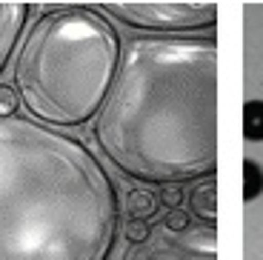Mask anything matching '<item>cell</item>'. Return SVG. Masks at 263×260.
Instances as JSON below:
<instances>
[{
	"mask_svg": "<svg viewBox=\"0 0 263 260\" xmlns=\"http://www.w3.org/2000/svg\"><path fill=\"white\" fill-rule=\"evenodd\" d=\"M118 192L80 140L0 117V260H109Z\"/></svg>",
	"mask_w": 263,
	"mask_h": 260,
	"instance_id": "cell-2",
	"label": "cell"
},
{
	"mask_svg": "<svg viewBox=\"0 0 263 260\" xmlns=\"http://www.w3.org/2000/svg\"><path fill=\"white\" fill-rule=\"evenodd\" d=\"M20 106V95L12 89V86L0 83V117H14Z\"/></svg>",
	"mask_w": 263,
	"mask_h": 260,
	"instance_id": "cell-11",
	"label": "cell"
},
{
	"mask_svg": "<svg viewBox=\"0 0 263 260\" xmlns=\"http://www.w3.org/2000/svg\"><path fill=\"white\" fill-rule=\"evenodd\" d=\"M263 195V166L252 157L243 160V200L252 203Z\"/></svg>",
	"mask_w": 263,
	"mask_h": 260,
	"instance_id": "cell-10",
	"label": "cell"
},
{
	"mask_svg": "<svg viewBox=\"0 0 263 260\" xmlns=\"http://www.w3.org/2000/svg\"><path fill=\"white\" fill-rule=\"evenodd\" d=\"M149 232H152V226H146V220H138V217H132V220L123 226V234H126V240H129V243L146 240Z\"/></svg>",
	"mask_w": 263,
	"mask_h": 260,
	"instance_id": "cell-12",
	"label": "cell"
},
{
	"mask_svg": "<svg viewBox=\"0 0 263 260\" xmlns=\"http://www.w3.org/2000/svg\"><path fill=\"white\" fill-rule=\"evenodd\" d=\"M123 206H126V215L138 217V220H149L158 212V197L152 195L149 189H129Z\"/></svg>",
	"mask_w": 263,
	"mask_h": 260,
	"instance_id": "cell-8",
	"label": "cell"
},
{
	"mask_svg": "<svg viewBox=\"0 0 263 260\" xmlns=\"http://www.w3.org/2000/svg\"><path fill=\"white\" fill-rule=\"evenodd\" d=\"M120 260H217V229L192 223L186 232H172L166 223H158L146 240L132 243Z\"/></svg>",
	"mask_w": 263,
	"mask_h": 260,
	"instance_id": "cell-5",
	"label": "cell"
},
{
	"mask_svg": "<svg viewBox=\"0 0 263 260\" xmlns=\"http://www.w3.org/2000/svg\"><path fill=\"white\" fill-rule=\"evenodd\" d=\"M100 9L146 32H192L217 23L215 3H103Z\"/></svg>",
	"mask_w": 263,
	"mask_h": 260,
	"instance_id": "cell-4",
	"label": "cell"
},
{
	"mask_svg": "<svg viewBox=\"0 0 263 260\" xmlns=\"http://www.w3.org/2000/svg\"><path fill=\"white\" fill-rule=\"evenodd\" d=\"M95 143L126 177L158 186L217 169V43L135 38L95 120Z\"/></svg>",
	"mask_w": 263,
	"mask_h": 260,
	"instance_id": "cell-1",
	"label": "cell"
},
{
	"mask_svg": "<svg viewBox=\"0 0 263 260\" xmlns=\"http://www.w3.org/2000/svg\"><path fill=\"white\" fill-rule=\"evenodd\" d=\"M120 58V38L103 14L83 6L46 14L17 52L20 103L52 129L89 123L112 91Z\"/></svg>",
	"mask_w": 263,
	"mask_h": 260,
	"instance_id": "cell-3",
	"label": "cell"
},
{
	"mask_svg": "<svg viewBox=\"0 0 263 260\" xmlns=\"http://www.w3.org/2000/svg\"><path fill=\"white\" fill-rule=\"evenodd\" d=\"M158 203L160 206H166L172 212V209H180V203H183V192H180L178 186H163L158 195Z\"/></svg>",
	"mask_w": 263,
	"mask_h": 260,
	"instance_id": "cell-13",
	"label": "cell"
},
{
	"mask_svg": "<svg viewBox=\"0 0 263 260\" xmlns=\"http://www.w3.org/2000/svg\"><path fill=\"white\" fill-rule=\"evenodd\" d=\"M189 215H195L200 223L215 226V220H217V183H215V177H206V180H200L192 189Z\"/></svg>",
	"mask_w": 263,
	"mask_h": 260,
	"instance_id": "cell-7",
	"label": "cell"
},
{
	"mask_svg": "<svg viewBox=\"0 0 263 260\" xmlns=\"http://www.w3.org/2000/svg\"><path fill=\"white\" fill-rule=\"evenodd\" d=\"M163 223L172 229V232H186V229L192 226V217L186 215V212H180V209H172L169 215H166Z\"/></svg>",
	"mask_w": 263,
	"mask_h": 260,
	"instance_id": "cell-14",
	"label": "cell"
},
{
	"mask_svg": "<svg viewBox=\"0 0 263 260\" xmlns=\"http://www.w3.org/2000/svg\"><path fill=\"white\" fill-rule=\"evenodd\" d=\"M243 137L249 143L263 140V100H246L243 106Z\"/></svg>",
	"mask_w": 263,
	"mask_h": 260,
	"instance_id": "cell-9",
	"label": "cell"
},
{
	"mask_svg": "<svg viewBox=\"0 0 263 260\" xmlns=\"http://www.w3.org/2000/svg\"><path fill=\"white\" fill-rule=\"evenodd\" d=\"M26 3H0V75L9 66V58L14 54V46H17V38L26 26Z\"/></svg>",
	"mask_w": 263,
	"mask_h": 260,
	"instance_id": "cell-6",
	"label": "cell"
}]
</instances>
